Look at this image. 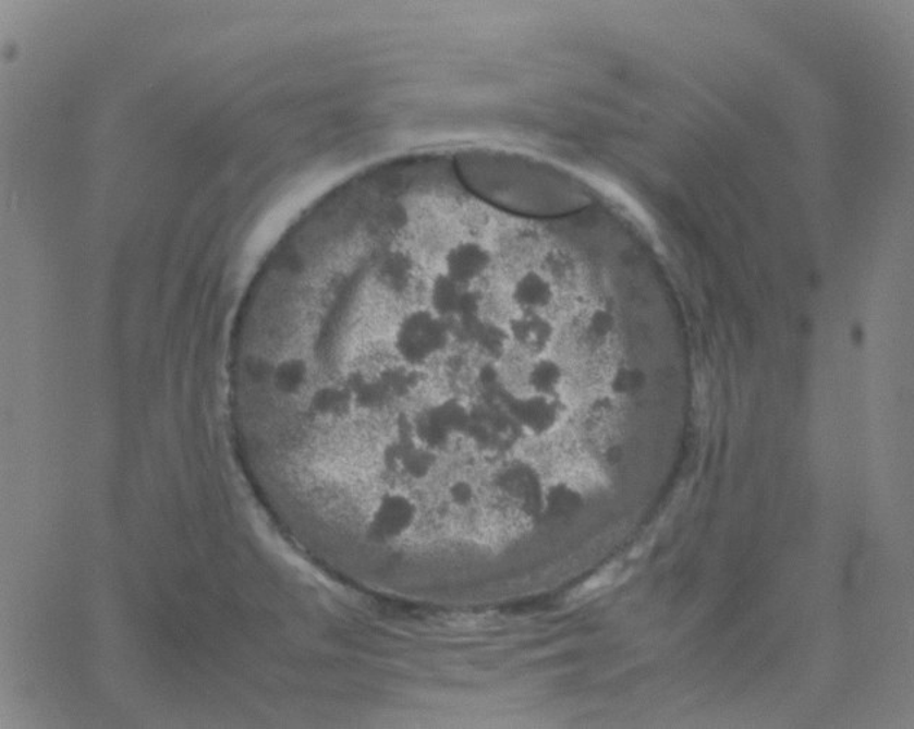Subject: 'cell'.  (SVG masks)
Here are the masks:
<instances>
[{"label":"cell","mask_w":914,"mask_h":729,"mask_svg":"<svg viewBox=\"0 0 914 729\" xmlns=\"http://www.w3.org/2000/svg\"><path fill=\"white\" fill-rule=\"evenodd\" d=\"M525 387L532 394L558 397L564 382V369L555 357L536 356L524 375Z\"/></svg>","instance_id":"2"},{"label":"cell","mask_w":914,"mask_h":729,"mask_svg":"<svg viewBox=\"0 0 914 729\" xmlns=\"http://www.w3.org/2000/svg\"><path fill=\"white\" fill-rule=\"evenodd\" d=\"M508 331L516 349L534 357L546 355L555 340V325L543 313L515 311L508 320Z\"/></svg>","instance_id":"1"}]
</instances>
